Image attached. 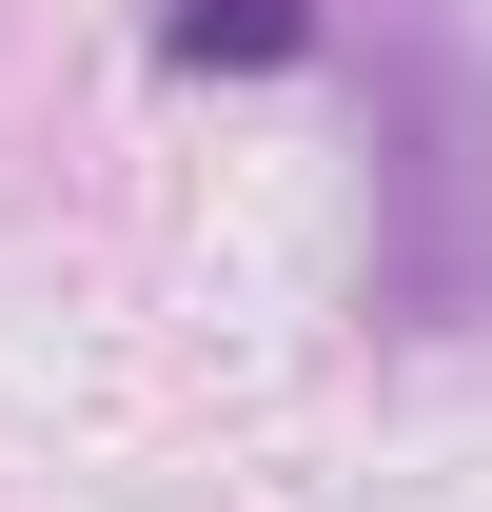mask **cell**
Wrapping results in <instances>:
<instances>
[{"instance_id": "cell-1", "label": "cell", "mask_w": 492, "mask_h": 512, "mask_svg": "<svg viewBox=\"0 0 492 512\" xmlns=\"http://www.w3.org/2000/svg\"><path fill=\"white\" fill-rule=\"evenodd\" d=\"M374 296L414 335L492 316V79H473L453 20L374 40Z\"/></svg>"}, {"instance_id": "cell-2", "label": "cell", "mask_w": 492, "mask_h": 512, "mask_svg": "<svg viewBox=\"0 0 492 512\" xmlns=\"http://www.w3.org/2000/svg\"><path fill=\"white\" fill-rule=\"evenodd\" d=\"M158 60L178 79H276V60H315V0H158Z\"/></svg>"}]
</instances>
